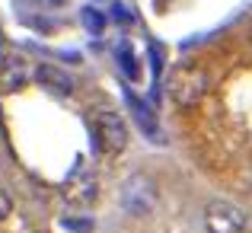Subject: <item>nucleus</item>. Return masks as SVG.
<instances>
[{
    "label": "nucleus",
    "mask_w": 252,
    "mask_h": 233,
    "mask_svg": "<svg viewBox=\"0 0 252 233\" xmlns=\"http://www.w3.org/2000/svg\"><path fill=\"white\" fill-rule=\"evenodd\" d=\"M208 86H211V77L201 64H179V67H172L166 90H169L172 102L189 109V105H198L204 99Z\"/></svg>",
    "instance_id": "1"
},
{
    "label": "nucleus",
    "mask_w": 252,
    "mask_h": 233,
    "mask_svg": "<svg viewBox=\"0 0 252 233\" xmlns=\"http://www.w3.org/2000/svg\"><path fill=\"white\" fill-rule=\"evenodd\" d=\"M157 201H160V189H157V179L150 172L137 169L125 179L122 185V208L128 211L131 217H147L154 214Z\"/></svg>",
    "instance_id": "2"
},
{
    "label": "nucleus",
    "mask_w": 252,
    "mask_h": 233,
    "mask_svg": "<svg viewBox=\"0 0 252 233\" xmlns=\"http://www.w3.org/2000/svg\"><path fill=\"white\" fill-rule=\"evenodd\" d=\"M204 230L208 233H243L246 230V214L240 204L214 198L204 208Z\"/></svg>",
    "instance_id": "3"
},
{
    "label": "nucleus",
    "mask_w": 252,
    "mask_h": 233,
    "mask_svg": "<svg viewBox=\"0 0 252 233\" xmlns=\"http://www.w3.org/2000/svg\"><path fill=\"white\" fill-rule=\"evenodd\" d=\"M93 131H96L99 147H102L109 157L122 154V150L128 147V122H125L118 112H96Z\"/></svg>",
    "instance_id": "4"
},
{
    "label": "nucleus",
    "mask_w": 252,
    "mask_h": 233,
    "mask_svg": "<svg viewBox=\"0 0 252 233\" xmlns=\"http://www.w3.org/2000/svg\"><path fill=\"white\" fill-rule=\"evenodd\" d=\"M61 192H64V198H67L70 208H90V204L96 201V195H99V182H96V176H93L90 169L77 166V169L67 176V182H64Z\"/></svg>",
    "instance_id": "5"
},
{
    "label": "nucleus",
    "mask_w": 252,
    "mask_h": 233,
    "mask_svg": "<svg viewBox=\"0 0 252 233\" xmlns=\"http://www.w3.org/2000/svg\"><path fill=\"white\" fill-rule=\"evenodd\" d=\"M35 83L42 86L45 93H51V96L64 99L74 93V80H70L67 70H61L58 64H38L35 67Z\"/></svg>",
    "instance_id": "6"
},
{
    "label": "nucleus",
    "mask_w": 252,
    "mask_h": 233,
    "mask_svg": "<svg viewBox=\"0 0 252 233\" xmlns=\"http://www.w3.org/2000/svg\"><path fill=\"white\" fill-rule=\"evenodd\" d=\"M26 83V61L23 58H6L0 67V93H16Z\"/></svg>",
    "instance_id": "7"
},
{
    "label": "nucleus",
    "mask_w": 252,
    "mask_h": 233,
    "mask_svg": "<svg viewBox=\"0 0 252 233\" xmlns=\"http://www.w3.org/2000/svg\"><path fill=\"white\" fill-rule=\"evenodd\" d=\"M128 105H131V112H134V118L141 122V128H144V134H157L160 131V125H157V115L150 109H144V102L137 96H131L128 93Z\"/></svg>",
    "instance_id": "8"
},
{
    "label": "nucleus",
    "mask_w": 252,
    "mask_h": 233,
    "mask_svg": "<svg viewBox=\"0 0 252 233\" xmlns=\"http://www.w3.org/2000/svg\"><path fill=\"white\" fill-rule=\"evenodd\" d=\"M118 64L125 67V74H128V80H137V61H134V51H131V45L128 42H122L118 45Z\"/></svg>",
    "instance_id": "9"
},
{
    "label": "nucleus",
    "mask_w": 252,
    "mask_h": 233,
    "mask_svg": "<svg viewBox=\"0 0 252 233\" xmlns=\"http://www.w3.org/2000/svg\"><path fill=\"white\" fill-rule=\"evenodd\" d=\"M80 23L86 26V32H93V35H99V32L105 29V16L99 10H93V6H86V10L80 13Z\"/></svg>",
    "instance_id": "10"
},
{
    "label": "nucleus",
    "mask_w": 252,
    "mask_h": 233,
    "mask_svg": "<svg viewBox=\"0 0 252 233\" xmlns=\"http://www.w3.org/2000/svg\"><path fill=\"white\" fill-rule=\"evenodd\" d=\"M10 211H13V201H10V195L0 189V221H3V217H10Z\"/></svg>",
    "instance_id": "11"
}]
</instances>
